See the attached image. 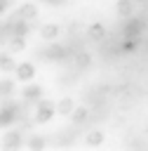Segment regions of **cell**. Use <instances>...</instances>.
<instances>
[{
  "label": "cell",
  "mask_w": 148,
  "mask_h": 151,
  "mask_svg": "<svg viewBox=\"0 0 148 151\" xmlns=\"http://www.w3.org/2000/svg\"><path fill=\"white\" fill-rule=\"evenodd\" d=\"M14 92V83L12 80H0V97H9Z\"/></svg>",
  "instance_id": "ac0fdd59"
},
{
  "label": "cell",
  "mask_w": 148,
  "mask_h": 151,
  "mask_svg": "<svg viewBox=\"0 0 148 151\" xmlns=\"http://www.w3.org/2000/svg\"><path fill=\"white\" fill-rule=\"evenodd\" d=\"M56 111L59 113H63V116H70L75 109H73V99H61L59 101V106H56Z\"/></svg>",
  "instance_id": "8fae6325"
},
{
  "label": "cell",
  "mask_w": 148,
  "mask_h": 151,
  "mask_svg": "<svg viewBox=\"0 0 148 151\" xmlns=\"http://www.w3.org/2000/svg\"><path fill=\"white\" fill-rule=\"evenodd\" d=\"M40 94H42L40 85H28V87L23 90V99H26V101H38Z\"/></svg>",
  "instance_id": "8992f818"
},
{
  "label": "cell",
  "mask_w": 148,
  "mask_h": 151,
  "mask_svg": "<svg viewBox=\"0 0 148 151\" xmlns=\"http://www.w3.org/2000/svg\"><path fill=\"white\" fill-rule=\"evenodd\" d=\"M106 35V31H103V26L101 24H94V26H89V38H94V40H101Z\"/></svg>",
  "instance_id": "2e32d148"
},
{
  "label": "cell",
  "mask_w": 148,
  "mask_h": 151,
  "mask_svg": "<svg viewBox=\"0 0 148 151\" xmlns=\"http://www.w3.org/2000/svg\"><path fill=\"white\" fill-rule=\"evenodd\" d=\"M78 64L80 66H87V54H78Z\"/></svg>",
  "instance_id": "44dd1931"
},
{
  "label": "cell",
  "mask_w": 148,
  "mask_h": 151,
  "mask_svg": "<svg viewBox=\"0 0 148 151\" xmlns=\"http://www.w3.org/2000/svg\"><path fill=\"white\" fill-rule=\"evenodd\" d=\"M19 146H21V132H19V130L7 132L5 139H2V149H5V151H16Z\"/></svg>",
  "instance_id": "277c9868"
},
{
  "label": "cell",
  "mask_w": 148,
  "mask_h": 151,
  "mask_svg": "<svg viewBox=\"0 0 148 151\" xmlns=\"http://www.w3.org/2000/svg\"><path fill=\"white\" fill-rule=\"evenodd\" d=\"M117 14L120 17H129L132 14V0H117Z\"/></svg>",
  "instance_id": "4fadbf2b"
},
{
  "label": "cell",
  "mask_w": 148,
  "mask_h": 151,
  "mask_svg": "<svg viewBox=\"0 0 148 151\" xmlns=\"http://www.w3.org/2000/svg\"><path fill=\"white\" fill-rule=\"evenodd\" d=\"M40 35H42L45 40H54V38L59 35V26H54V24H47V26H42V28H40Z\"/></svg>",
  "instance_id": "52a82bcc"
},
{
  "label": "cell",
  "mask_w": 148,
  "mask_h": 151,
  "mask_svg": "<svg viewBox=\"0 0 148 151\" xmlns=\"http://www.w3.org/2000/svg\"><path fill=\"white\" fill-rule=\"evenodd\" d=\"M87 144H92V146H99L101 142H103V134L99 132V130H92V132H87Z\"/></svg>",
  "instance_id": "7c38bea8"
},
{
  "label": "cell",
  "mask_w": 148,
  "mask_h": 151,
  "mask_svg": "<svg viewBox=\"0 0 148 151\" xmlns=\"http://www.w3.org/2000/svg\"><path fill=\"white\" fill-rule=\"evenodd\" d=\"M12 35H14V33H12V24H9V21H2V24H0V45H2L7 38H12Z\"/></svg>",
  "instance_id": "5bb4252c"
},
{
  "label": "cell",
  "mask_w": 148,
  "mask_h": 151,
  "mask_svg": "<svg viewBox=\"0 0 148 151\" xmlns=\"http://www.w3.org/2000/svg\"><path fill=\"white\" fill-rule=\"evenodd\" d=\"M2 9H5V5H2V0H0V12H2Z\"/></svg>",
  "instance_id": "cb8c5ba5"
},
{
  "label": "cell",
  "mask_w": 148,
  "mask_h": 151,
  "mask_svg": "<svg viewBox=\"0 0 148 151\" xmlns=\"http://www.w3.org/2000/svg\"><path fill=\"white\" fill-rule=\"evenodd\" d=\"M0 68H2V71H16L14 61H12L7 54H2V52H0Z\"/></svg>",
  "instance_id": "d6986e66"
},
{
  "label": "cell",
  "mask_w": 148,
  "mask_h": 151,
  "mask_svg": "<svg viewBox=\"0 0 148 151\" xmlns=\"http://www.w3.org/2000/svg\"><path fill=\"white\" fill-rule=\"evenodd\" d=\"M141 28H143V21H141V19H129V21L125 24L122 33H125V38L136 40V38H139V33H141Z\"/></svg>",
  "instance_id": "3957f363"
},
{
  "label": "cell",
  "mask_w": 148,
  "mask_h": 151,
  "mask_svg": "<svg viewBox=\"0 0 148 151\" xmlns=\"http://www.w3.org/2000/svg\"><path fill=\"white\" fill-rule=\"evenodd\" d=\"M73 139H75V132H73V130H63V132H59V134H56V139H54V142H56V144H61V146H66V144H70Z\"/></svg>",
  "instance_id": "9c48e42d"
},
{
  "label": "cell",
  "mask_w": 148,
  "mask_h": 151,
  "mask_svg": "<svg viewBox=\"0 0 148 151\" xmlns=\"http://www.w3.org/2000/svg\"><path fill=\"white\" fill-rule=\"evenodd\" d=\"M87 116H89V111H87V109H75V111L70 113V120H73V123H85V120H87Z\"/></svg>",
  "instance_id": "9a60e30c"
},
{
  "label": "cell",
  "mask_w": 148,
  "mask_h": 151,
  "mask_svg": "<svg viewBox=\"0 0 148 151\" xmlns=\"http://www.w3.org/2000/svg\"><path fill=\"white\" fill-rule=\"evenodd\" d=\"M12 2H14V0H2V5H5V7H9Z\"/></svg>",
  "instance_id": "603a6c76"
},
{
  "label": "cell",
  "mask_w": 148,
  "mask_h": 151,
  "mask_svg": "<svg viewBox=\"0 0 148 151\" xmlns=\"http://www.w3.org/2000/svg\"><path fill=\"white\" fill-rule=\"evenodd\" d=\"M52 116H54V104H52V101H40L38 109H35L33 120H35V123H47Z\"/></svg>",
  "instance_id": "6da1fadb"
},
{
  "label": "cell",
  "mask_w": 148,
  "mask_h": 151,
  "mask_svg": "<svg viewBox=\"0 0 148 151\" xmlns=\"http://www.w3.org/2000/svg\"><path fill=\"white\" fill-rule=\"evenodd\" d=\"M14 17L21 19V21H35V19H38V7L31 5V2H26V5H21V7L14 12Z\"/></svg>",
  "instance_id": "7a4b0ae2"
},
{
  "label": "cell",
  "mask_w": 148,
  "mask_h": 151,
  "mask_svg": "<svg viewBox=\"0 0 148 151\" xmlns=\"http://www.w3.org/2000/svg\"><path fill=\"white\" fill-rule=\"evenodd\" d=\"M47 2H49V5H61L63 0H47Z\"/></svg>",
  "instance_id": "7402d4cb"
},
{
  "label": "cell",
  "mask_w": 148,
  "mask_h": 151,
  "mask_svg": "<svg viewBox=\"0 0 148 151\" xmlns=\"http://www.w3.org/2000/svg\"><path fill=\"white\" fill-rule=\"evenodd\" d=\"M45 57L59 61V59H63V47H61V45H49V47L45 50Z\"/></svg>",
  "instance_id": "ba28073f"
},
{
  "label": "cell",
  "mask_w": 148,
  "mask_h": 151,
  "mask_svg": "<svg viewBox=\"0 0 148 151\" xmlns=\"http://www.w3.org/2000/svg\"><path fill=\"white\" fill-rule=\"evenodd\" d=\"M33 76H35V66H33V64L26 61V64H19V66H16V78H19V80H31Z\"/></svg>",
  "instance_id": "5b68a950"
},
{
  "label": "cell",
  "mask_w": 148,
  "mask_h": 151,
  "mask_svg": "<svg viewBox=\"0 0 148 151\" xmlns=\"http://www.w3.org/2000/svg\"><path fill=\"white\" fill-rule=\"evenodd\" d=\"M28 146H31V151H42L45 149V137H40V134L28 137Z\"/></svg>",
  "instance_id": "30bf717a"
},
{
  "label": "cell",
  "mask_w": 148,
  "mask_h": 151,
  "mask_svg": "<svg viewBox=\"0 0 148 151\" xmlns=\"http://www.w3.org/2000/svg\"><path fill=\"white\" fill-rule=\"evenodd\" d=\"M9 47H12L14 52H21V50L26 47V40L19 38V35H12V38H9Z\"/></svg>",
  "instance_id": "e0dca14e"
},
{
  "label": "cell",
  "mask_w": 148,
  "mask_h": 151,
  "mask_svg": "<svg viewBox=\"0 0 148 151\" xmlns=\"http://www.w3.org/2000/svg\"><path fill=\"white\" fill-rule=\"evenodd\" d=\"M122 50L132 52V50H134V40H132V38H125V42H122Z\"/></svg>",
  "instance_id": "ffe728a7"
}]
</instances>
